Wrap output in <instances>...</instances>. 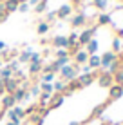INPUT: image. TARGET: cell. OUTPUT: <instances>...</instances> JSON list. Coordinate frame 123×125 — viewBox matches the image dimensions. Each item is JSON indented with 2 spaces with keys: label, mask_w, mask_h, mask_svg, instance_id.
Here are the masks:
<instances>
[{
  "label": "cell",
  "mask_w": 123,
  "mask_h": 125,
  "mask_svg": "<svg viewBox=\"0 0 123 125\" xmlns=\"http://www.w3.org/2000/svg\"><path fill=\"white\" fill-rule=\"evenodd\" d=\"M51 96H53V94H49V93H42V94H40V105H47V103L51 102Z\"/></svg>",
  "instance_id": "32"
},
{
  "label": "cell",
  "mask_w": 123,
  "mask_h": 125,
  "mask_svg": "<svg viewBox=\"0 0 123 125\" xmlns=\"http://www.w3.org/2000/svg\"><path fill=\"white\" fill-rule=\"evenodd\" d=\"M96 78H98V74H96V73H89V74H78V78H76V80L80 82V85H82V87H87V85H91Z\"/></svg>",
  "instance_id": "5"
},
{
  "label": "cell",
  "mask_w": 123,
  "mask_h": 125,
  "mask_svg": "<svg viewBox=\"0 0 123 125\" xmlns=\"http://www.w3.org/2000/svg\"><path fill=\"white\" fill-rule=\"evenodd\" d=\"M78 74H80V65H71V63H67V65H63L60 69V78L65 82V83L76 80Z\"/></svg>",
  "instance_id": "1"
},
{
  "label": "cell",
  "mask_w": 123,
  "mask_h": 125,
  "mask_svg": "<svg viewBox=\"0 0 123 125\" xmlns=\"http://www.w3.org/2000/svg\"><path fill=\"white\" fill-rule=\"evenodd\" d=\"M100 58H101V65H100V69H101V71H107L109 65H111L114 60H118V54L112 53V51H107V53H103Z\"/></svg>",
  "instance_id": "3"
},
{
  "label": "cell",
  "mask_w": 123,
  "mask_h": 125,
  "mask_svg": "<svg viewBox=\"0 0 123 125\" xmlns=\"http://www.w3.org/2000/svg\"><path fill=\"white\" fill-rule=\"evenodd\" d=\"M56 49H69V42H67V36H62V34H56L51 42Z\"/></svg>",
  "instance_id": "7"
},
{
  "label": "cell",
  "mask_w": 123,
  "mask_h": 125,
  "mask_svg": "<svg viewBox=\"0 0 123 125\" xmlns=\"http://www.w3.org/2000/svg\"><path fill=\"white\" fill-rule=\"evenodd\" d=\"M121 47H123V42L120 40V38H114V40H112V53H120V51H121Z\"/></svg>",
  "instance_id": "26"
},
{
  "label": "cell",
  "mask_w": 123,
  "mask_h": 125,
  "mask_svg": "<svg viewBox=\"0 0 123 125\" xmlns=\"http://www.w3.org/2000/svg\"><path fill=\"white\" fill-rule=\"evenodd\" d=\"M123 67V63H121V60H120V56H118V60H114V62L109 65V69H107V73H111V74H116L118 71Z\"/></svg>",
  "instance_id": "19"
},
{
  "label": "cell",
  "mask_w": 123,
  "mask_h": 125,
  "mask_svg": "<svg viewBox=\"0 0 123 125\" xmlns=\"http://www.w3.org/2000/svg\"><path fill=\"white\" fill-rule=\"evenodd\" d=\"M18 11H20V13L29 11V4H20V6H18Z\"/></svg>",
  "instance_id": "42"
},
{
  "label": "cell",
  "mask_w": 123,
  "mask_h": 125,
  "mask_svg": "<svg viewBox=\"0 0 123 125\" xmlns=\"http://www.w3.org/2000/svg\"><path fill=\"white\" fill-rule=\"evenodd\" d=\"M40 89H42V93H49V94H53V83H40Z\"/></svg>",
  "instance_id": "34"
},
{
  "label": "cell",
  "mask_w": 123,
  "mask_h": 125,
  "mask_svg": "<svg viewBox=\"0 0 123 125\" xmlns=\"http://www.w3.org/2000/svg\"><path fill=\"white\" fill-rule=\"evenodd\" d=\"M73 60H74V65H85L87 60H89L87 51H85V49H80L78 53H76L74 56H73Z\"/></svg>",
  "instance_id": "8"
},
{
  "label": "cell",
  "mask_w": 123,
  "mask_h": 125,
  "mask_svg": "<svg viewBox=\"0 0 123 125\" xmlns=\"http://www.w3.org/2000/svg\"><path fill=\"white\" fill-rule=\"evenodd\" d=\"M13 113L16 114V118H18V120L25 118V111L22 109V107H18V105H15V107H13Z\"/></svg>",
  "instance_id": "31"
},
{
  "label": "cell",
  "mask_w": 123,
  "mask_h": 125,
  "mask_svg": "<svg viewBox=\"0 0 123 125\" xmlns=\"http://www.w3.org/2000/svg\"><path fill=\"white\" fill-rule=\"evenodd\" d=\"M7 67H9L13 73H16V71H20V62L18 60H11V62L7 63Z\"/></svg>",
  "instance_id": "33"
},
{
  "label": "cell",
  "mask_w": 123,
  "mask_h": 125,
  "mask_svg": "<svg viewBox=\"0 0 123 125\" xmlns=\"http://www.w3.org/2000/svg\"><path fill=\"white\" fill-rule=\"evenodd\" d=\"M121 96H123V87L121 85L114 83L112 87H109V102H114V100H118V98H121Z\"/></svg>",
  "instance_id": "6"
},
{
  "label": "cell",
  "mask_w": 123,
  "mask_h": 125,
  "mask_svg": "<svg viewBox=\"0 0 123 125\" xmlns=\"http://www.w3.org/2000/svg\"><path fill=\"white\" fill-rule=\"evenodd\" d=\"M6 125H20V123H13V122H9V123H6Z\"/></svg>",
  "instance_id": "49"
},
{
  "label": "cell",
  "mask_w": 123,
  "mask_h": 125,
  "mask_svg": "<svg viewBox=\"0 0 123 125\" xmlns=\"http://www.w3.org/2000/svg\"><path fill=\"white\" fill-rule=\"evenodd\" d=\"M7 118H9V122H13V123H20V120L16 118V114H15V113H13V109L7 111Z\"/></svg>",
  "instance_id": "38"
},
{
  "label": "cell",
  "mask_w": 123,
  "mask_h": 125,
  "mask_svg": "<svg viewBox=\"0 0 123 125\" xmlns=\"http://www.w3.org/2000/svg\"><path fill=\"white\" fill-rule=\"evenodd\" d=\"M71 2H73V4H74V6H78V4H80V2H82V0H71Z\"/></svg>",
  "instance_id": "47"
},
{
  "label": "cell",
  "mask_w": 123,
  "mask_h": 125,
  "mask_svg": "<svg viewBox=\"0 0 123 125\" xmlns=\"http://www.w3.org/2000/svg\"><path fill=\"white\" fill-rule=\"evenodd\" d=\"M98 47H100L98 40H96V38H92V40L85 45V51H87V54H89V56H92V54H96V53H98Z\"/></svg>",
  "instance_id": "12"
},
{
  "label": "cell",
  "mask_w": 123,
  "mask_h": 125,
  "mask_svg": "<svg viewBox=\"0 0 123 125\" xmlns=\"http://www.w3.org/2000/svg\"><path fill=\"white\" fill-rule=\"evenodd\" d=\"M96 29H98V25H92V27H89V29H85V31H82V33H80V36H78V44H80V45H87L89 42L94 38Z\"/></svg>",
  "instance_id": "2"
},
{
  "label": "cell",
  "mask_w": 123,
  "mask_h": 125,
  "mask_svg": "<svg viewBox=\"0 0 123 125\" xmlns=\"http://www.w3.org/2000/svg\"><path fill=\"white\" fill-rule=\"evenodd\" d=\"M107 24H112V18L105 13H100L98 15V25H107Z\"/></svg>",
  "instance_id": "23"
},
{
  "label": "cell",
  "mask_w": 123,
  "mask_h": 125,
  "mask_svg": "<svg viewBox=\"0 0 123 125\" xmlns=\"http://www.w3.org/2000/svg\"><path fill=\"white\" fill-rule=\"evenodd\" d=\"M49 29H51V24L40 22V24H38V27H36V33L38 34H45V33H49Z\"/></svg>",
  "instance_id": "24"
},
{
  "label": "cell",
  "mask_w": 123,
  "mask_h": 125,
  "mask_svg": "<svg viewBox=\"0 0 123 125\" xmlns=\"http://www.w3.org/2000/svg\"><path fill=\"white\" fill-rule=\"evenodd\" d=\"M9 78H13V71L6 65V67H2V69H0V80H2V82H6V80H9Z\"/></svg>",
  "instance_id": "22"
},
{
  "label": "cell",
  "mask_w": 123,
  "mask_h": 125,
  "mask_svg": "<svg viewBox=\"0 0 123 125\" xmlns=\"http://www.w3.org/2000/svg\"><path fill=\"white\" fill-rule=\"evenodd\" d=\"M15 105H16V102L13 98V94H4L2 96V107L4 109H13Z\"/></svg>",
  "instance_id": "13"
},
{
  "label": "cell",
  "mask_w": 123,
  "mask_h": 125,
  "mask_svg": "<svg viewBox=\"0 0 123 125\" xmlns=\"http://www.w3.org/2000/svg\"><path fill=\"white\" fill-rule=\"evenodd\" d=\"M4 6H6V13H15V11H18L20 4L16 0H4Z\"/></svg>",
  "instance_id": "17"
},
{
  "label": "cell",
  "mask_w": 123,
  "mask_h": 125,
  "mask_svg": "<svg viewBox=\"0 0 123 125\" xmlns=\"http://www.w3.org/2000/svg\"><path fill=\"white\" fill-rule=\"evenodd\" d=\"M27 93H29V96H40L42 89H40V85H35V87H31V91H27Z\"/></svg>",
  "instance_id": "35"
},
{
  "label": "cell",
  "mask_w": 123,
  "mask_h": 125,
  "mask_svg": "<svg viewBox=\"0 0 123 125\" xmlns=\"http://www.w3.org/2000/svg\"><path fill=\"white\" fill-rule=\"evenodd\" d=\"M38 2H40V0H29V2H27V4H29V6H33V7H35V6H36V4H38Z\"/></svg>",
  "instance_id": "45"
},
{
  "label": "cell",
  "mask_w": 123,
  "mask_h": 125,
  "mask_svg": "<svg viewBox=\"0 0 123 125\" xmlns=\"http://www.w3.org/2000/svg\"><path fill=\"white\" fill-rule=\"evenodd\" d=\"M42 67H44V62H36V63H29V74L35 76L38 73H42Z\"/></svg>",
  "instance_id": "20"
},
{
  "label": "cell",
  "mask_w": 123,
  "mask_h": 125,
  "mask_svg": "<svg viewBox=\"0 0 123 125\" xmlns=\"http://www.w3.org/2000/svg\"><path fill=\"white\" fill-rule=\"evenodd\" d=\"M87 65L94 71V69H100V65H101V58L98 56V54H92V56H89V60H87Z\"/></svg>",
  "instance_id": "14"
},
{
  "label": "cell",
  "mask_w": 123,
  "mask_h": 125,
  "mask_svg": "<svg viewBox=\"0 0 123 125\" xmlns=\"http://www.w3.org/2000/svg\"><path fill=\"white\" fill-rule=\"evenodd\" d=\"M4 49H6V44H4V42H0V53H2Z\"/></svg>",
  "instance_id": "46"
},
{
  "label": "cell",
  "mask_w": 123,
  "mask_h": 125,
  "mask_svg": "<svg viewBox=\"0 0 123 125\" xmlns=\"http://www.w3.org/2000/svg\"><path fill=\"white\" fill-rule=\"evenodd\" d=\"M36 62H42V56H40V53H31L29 63H36Z\"/></svg>",
  "instance_id": "39"
},
{
  "label": "cell",
  "mask_w": 123,
  "mask_h": 125,
  "mask_svg": "<svg viewBox=\"0 0 123 125\" xmlns=\"http://www.w3.org/2000/svg\"><path fill=\"white\" fill-rule=\"evenodd\" d=\"M69 62H71V58H56V63L60 65V69H62L63 65H67Z\"/></svg>",
  "instance_id": "41"
},
{
  "label": "cell",
  "mask_w": 123,
  "mask_h": 125,
  "mask_svg": "<svg viewBox=\"0 0 123 125\" xmlns=\"http://www.w3.org/2000/svg\"><path fill=\"white\" fill-rule=\"evenodd\" d=\"M94 6L98 7V9L105 11V9H107V0H94Z\"/></svg>",
  "instance_id": "37"
},
{
  "label": "cell",
  "mask_w": 123,
  "mask_h": 125,
  "mask_svg": "<svg viewBox=\"0 0 123 125\" xmlns=\"http://www.w3.org/2000/svg\"><path fill=\"white\" fill-rule=\"evenodd\" d=\"M31 53H33V49H31V47H27L25 51H22V53H20V56H18V62H20V63H29Z\"/></svg>",
  "instance_id": "21"
},
{
  "label": "cell",
  "mask_w": 123,
  "mask_h": 125,
  "mask_svg": "<svg viewBox=\"0 0 123 125\" xmlns=\"http://www.w3.org/2000/svg\"><path fill=\"white\" fill-rule=\"evenodd\" d=\"M6 13V6H4V0H0V15Z\"/></svg>",
  "instance_id": "44"
},
{
  "label": "cell",
  "mask_w": 123,
  "mask_h": 125,
  "mask_svg": "<svg viewBox=\"0 0 123 125\" xmlns=\"http://www.w3.org/2000/svg\"><path fill=\"white\" fill-rule=\"evenodd\" d=\"M45 9H47V0H40L35 6V13H44Z\"/></svg>",
  "instance_id": "28"
},
{
  "label": "cell",
  "mask_w": 123,
  "mask_h": 125,
  "mask_svg": "<svg viewBox=\"0 0 123 125\" xmlns=\"http://www.w3.org/2000/svg\"><path fill=\"white\" fill-rule=\"evenodd\" d=\"M4 94H6V89H4V82L0 80V98H2Z\"/></svg>",
  "instance_id": "43"
},
{
  "label": "cell",
  "mask_w": 123,
  "mask_h": 125,
  "mask_svg": "<svg viewBox=\"0 0 123 125\" xmlns=\"http://www.w3.org/2000/svg\"><path fill=\"white\" fill-rule=\"evenodd\" d=\"M109 103V102H107ZM107 103H103V105H98L94 111H92V114H91V118H98V116H101V113L105 111V107H107Z\"/></svg>",
  "instance_id": "29"
},
{
  "label": "cell",
  "mask_w": 123,
  "mask_h": 125,
  "mask_svg": "<svg viewBox=\"0 0 123 125\" xmlns=\"http://www.w3.org/2000/svg\"><path fill=\"white\" fill-rule=\"evenodd\" d=\"M63 94H58V93H54L53 96H51V102H49V109H56V107H60L62 103H63Z\"/></svg>",
  "instance_id": "11"
},
{
  "label": "cell",
  "mask_w": 123,
  "mask_h": 125,
  "mask_svg": "<svg viewBox=\"0 0 123 125\" xmlns=\"http://www.w3.org/2000/svg\"><path fill=\"white\" fill-rule=\"evenodd\" d=\"M71 13H73V7L71 6H62L60 9L56 11V16L58 18H67V16H71Z\"/></svg>",
  "instance_id": "18"
},
{
  "label": "cell",
  "mask_w": 123,
  "mask_h": 125,
  "mask_svg": "<svg viewBox=\"0 0 123 125\" xmlns=\"http://www.w3.org/2000/svg\"><path fill=\"white\" fill-rule=\"evenodd\" d=\"M71 24H73V27H82V25L87 24V15L85 13H78V15H74L73 18H71Z\"/></svg>",
  "instance_id": "10"
},
{
  "label": "cell",
  "mask_w": 123,
  "mask_h": 125,
  "mask_svg": "<svg viewBox=\"0 0 123 125\" xmlns=\"http://www.w3.org/2000/svg\"><path fill=\"white\" fill-rule=\"evenodd\" d=\"M25 94H27V89H25V87H22V85H20V87L16 89L15 93H13V98H15V102L18 103V102H22V100H25Z\"/></svg>",
  "instance_id": "16"
},
{
  "label": "cell",
  "mask_w": 123,
  "mask_h": 125,
  "mask_svg": "<svg viewBox=\"0 0 123 125\" xmlns=\"http://www.w3.org/2000/svg\"><path fill=\"white\" fill-rule=\"evenodd\" d=\"M78 36H80V33H76V31H73L69 34V36H67V42H69V47H73V45H76L78 44ZM69 51V49H67Z\"/></svg>",
  "instance_id": "25"
},
{
  "label": "cell",
  "mask_w": 123,
  "mask_h": 125,
  "mask_svg": "<svg viewBox=\"0 0 123 125\" xmlns=\"http://www.w3.org/2000/svg\"><path fill=\"white\" fill-rule=\"evenodd\" d=\"M54 18H56V11H49V13H47V16H45V20H44V22L51 24V22H53Z\"/></svg>",
  "instance_id": "40"
},
{
  "label": "cell",
  "mask_w": 123,
  "mask_h": 125,
  "mask_svg": "<svg viewBox=\"0 0 123 125\" xmlns=\"http://www.w3.org/2000/svg\"><path fill=\"white\" fill-rule=\"evenodd\" d=\"M53 80H54L53 73H42V83H51Z\"/></svg>",
  "instance_id": "30"
},
{
  "label": "cell",
  "mask_w": 123,
  "mask_h": 125,
  "mask_svg": "<svg viewBox=\"0 0 123 125\" xmlns=\"http://www.w3.org/2000/svg\"><path fill=\"white\" fill-rule=\"evenodd\" d=\"M0 65H2V53H0Z\"/></svg>",
  "instance_id": "50"
},
{
  "label": "cell",
  "mask_w": 123,
  "mask_h": 125,
  "mask_svg": "<svg viewBox=\"0 0 123 125\" xmlns=\"http://www.w3.org/2000/svg\"><path fill=\"white\" fill-rule=\"evenodd\" d=\"M69 125H82V123H78V122H73V123H69Z\"/></svg>",
  "instance_id": "48"
},
{
  "label": "cell",
  "mask_w": 123,
  "mask_h": 125,
  "mask_svg": "<svg viewBox=\"0 0 123 125\" xmlns=\"http://www.w3.org/2000/svg\"><path fill=\"white\" fill-rule=\"evenodd\" d=\"M112 76H114V83H116V85H121V87H123V67L116 73V74H112Z\"/></svg>",
  "instance_id": "27"
},
{
  "label": "cell",
  "mask_w": 123,
  "mask_h": 125,
  "mask_svg": "<svg viewBox=\"0 0 123 125\" xmlns=\"http://www.w3.org/2000/svg\"><path fill=\"white\" fill-rule=\"evenodd\" d=\"M56 58H71L67 49H56Z\"/></svg>",
  "instance_id": "36"
},
{
  "label": "cell",
  "mask_w": 123,
  "mask_h": 125,
  "mask_svg": "<svg viewBox=\"0 0 123 125\" xmlns=\"http://www.w3.org/2000/svg\"><path fill=\"white\" fill-rule=\"evenodd\" d=\"M18 87H20V82H18V80H15V78H9V80L4 82V89H6V94H13Z\"/></svg>",
  "instance_id": "9"
},
{
  "label": "cell",
  "mask_w": 123,
  "mask_h": 125,
  "mask_svg": "<svg viewBox=\"0 0 123 125\" xmlns=\"http://www.w3.org/2000/svg\"><path fill=\"white\" fill-rule=\"evenodd\" d=\"M96 80H98V83L101 85V87H107V89L114 85V76L111 74V73H107V71H101Z\"/></svg>",
  "instance_id": "4"
},
{
  "label": "cell",
  "mask_w": 123,
  "mask_h": 125,
  "mask_svg": "<svg viewBox=\"0 0 123 125\" xmlns=\"http://www.w3.org/2000/svg\"><path fill=\"white\" fill-rule=\"evenodd\" d=\"M53 91L58 93V94H65V91H67V83H65L63 80L54 82V83H53Z\"/></svg>",
  "instance_id": "15"
}]
</instances>
